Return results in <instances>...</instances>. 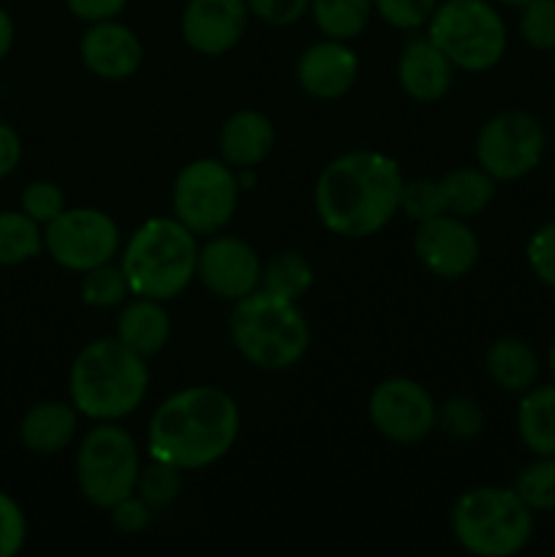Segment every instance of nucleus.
I'll return each instance as SVG.
<instances>
[{
  "mask_svg": "<svg viewBox=\"0 0 555 557\" xmlns=\"http://www.w3.org/2000/svg\"><path fill=\"white\" fill-rule=\"evenodd\" d=\"M239 190L237 172L223 158H196L174 177V218L196 237H210L232 223Z\"/></svg>",
  "mask_w": 555,
  "mask_h": 557,
  "instance_id": "1a4fd4ad",
  "label": "nucleus"
},
{
  "mask_svg": "<svg viewBox=\"0 0 555 557\" xmlns=\"http://www.w3.org/2000/svg\"><path fill=\"white\" fill-rule=\"evenodd\" d=\"M239 408L218 386H188L169 395L152 411L147 451L180 471H201L234 449Z\"/></svg>",
  "mask_w": 555,
  "mask_h": 557,
  "instance_id": "f03ea898",
  "label": "nucleus"
},
{
  "mask_svg": "<svg viewBox=\"0 0 555 557\" xmlns=\"http://www.w3.org/2000/svg\"><path fill=\"white\" fill-rule=\"evenodd\" d=\"M234 348L261 370H288L308 354L310 326L297 302L256 288L229 313Z\"/></svg>",
  "mask_w": 555,
  "mask_h": 557,
  "instance_id": "39448f33",
  "label": "nucleus"
},
{
  "mask_svg": "<svg viewBox=\"0 0 555 557\" xmlns=\"http://www.w3.org/2000/svg\"><path fill=\"white\" fill-rule=\"evenodd\" d=\"M414 253L428 272L446 277V281H457L477 267L479 237L468 226L466 218L444 212V215L417 223Z\"/></svg>",
  "mask_w": 555,
  "mask_h": 557,
  "instance_id": "4468645a",
  "label": "nucleus"
},
{
  "mask_svg": "<svg viewBox=\"0 0 555 557\" xmlns=\"http://www.w3.org/2000/svg\"><path fill=\"white\" fill-rule=\"evenodd\" d=\"M71 16L87 22V25H96V22L118 20L125 11L128 0H65Z\"/></svg>",
  "mask_w": 555,
  "mask_h": 557,
  "instance_id": "ea45409f",
  "label": "nucleus"
},
{
  "mask_svg": "<svg viewBox=\"0 0 555 557\" xmlns=\"http://www.w3.org/2000/svg\"><path fill=\"white\" fill-rule=\"evenodd\" d=\"M400 212H406L417 223L444 215V194H441L439 180H411V183L403 185Z\"/></svg>",
  "mask_w": 555,
  "mask_h": 557,
  "instance_id": "f704fd0d",
  "label": "nucleus"
},
{
  "mask_svg": "<svg viewBox=\"0 0 555 557\" xmlns=\"http://www.w3.org/2000/svg\"><path fill=\"white\" fill-rule=\"evenodd\" d=\"M435 400L419 381L395 375L375 384L368 417L375 433L392 444H419L435 430Z\"/></svg>",
  "mask_w": 555,
  "mask_h": 557,
  "instance_id": "f8f14e48",
  "label": "nucleus"
},
{
  "mask_svg": "<svg viewBox=\"0 0 555 557\" xmlns=\"http://www.w3.org/2000/svg\"><path fill=\"white\" fill-rule=\"evenodd\" d=\"M20 210L30 215L36 223L47 226L49 221H54L65 210V196L60 185L52 183V180H36V183H30L22 190Z\"/></svg>",
  "mask_w": 555,
  "mask_h": 557,
  "instance_id": "72a5a7b5",
  "label": "nucleus"
},
{
  "mask_svg": "<svg viewBox=\"0 0 555 557\" xmlns=\"http://www.w3.org/2000/svg\"><path fill=\"white\" fill-rule=\"evenodd\" d=\"M22 161V139L9 123L0 120V180H5L9 174L16 172Z\"/></svg>",
  "mask_w": 555,
  "mask_h": 557,
  "instance_id": "a19ab883",
  "label": "nucleus"
},
{
  "mask_svg": "<svg viewBox=\"0 0 555 557\" xmlns=\"http://www.w3.org/2000/svg\"><path fill=\"white\" fill-rule=\"evenodd\" d=\"M452 536L473 557H511L533 536V511L515 487L466 490L452 506Z\"/></svg>",
  "mask_w": 555,
  "mask_h": 557,
  "instance_id": "423d86ee",
  "label": "nucleus"
},
{
  "mask_svg": "<svg viewBox=\"0 0 555 557\" xmlns=\"http://www.w3.org/2000/svg\"><path fill=\"white\" fill-rule=\"evenodd\" d=\"M310 286H313V267L303 253L286 250L261 264L259 288L275 294V297L299 302L310 292Z\"/></svg>",
  "mask_w": 555,
  "mask_h": 557,
  "instance_id": "bb28decb",
  "label": "nucleus"
},
{
  "mask_svg": "<svg viewBox=\"0 0 555 557\" xmlns=\"http://www.w3.org/2000/svg\"><path fill=\"white\" fill-rule=\"evenodd\" d=\"M308 14L324 38L354 41L362 36L373 11V0H310Z\"/></svg>",
  "mask_w": 555,
  "mask_h": 557,
  "instance_id": "393cba45",
  "label": "nucleus"
},
{
  "mask_svg": "<svg viewBox=\"0 0 555 557\" xmlns=\"http://www.w3.org/2000/svg\"><path fill=\"white\" fill-rule=\"evenodd\" d=\"M520 36L539 52L555 49V0H528L520 5Z\"/></svg>",
  "mask_w": 555,
  "mask_h": 557,
  "instance_id": "2f4dec72",
  "label": "nucleus"
},
{
  "mask_svg": "<svg viewBox=\"0 0 555 557\" xmlns=\"http://www.w3.org/2000/svg\"><path fill=\"white\" fill-rule=\"evenodd\" d=\"M424 27L446 60L471 74L498 65L509 44L504 16L490 0H444Z\"/></svg>",
  "mask_w": 555,
  "mask_h": 557,
  "instance_id": "0eeeda50",
  "label": "nucleus"
},
{
  "mask_svg": "<svg viewBox=\"0 0 555 557\" xmlns=\"http://www.w3.org/2000/svg\"><path fill=\"white\" fill-rule=\"evenodd\" d=\"M435 430L452 441H471L484 430V411L471 397H449L435 408Z\"/></svg>",
  "mask_w": 555,
  "mask_h": 557,
  "instance_id": "c756f323",
  "label": "nucleus"
},
{
  "mask_svg": "<svg viewBox=\"0 0 555 557\" xmlns=\"http://www.w3.org/2000/svg\"><path fill=\"white\" fill-rule=\"evenodd\" d=\"M515 493L531 511H555V457H536L522 468Z\"/></svg>",
  "mask_w": 555,
  "mask_h": 557,
  "instance_id": "c85d7f7f",
  "label": "nucleus"
},
{
  "mask_svg": "<svg viewBox=\"0 0 555 557\" xmlns=\"http://www.w3.org/2000/svg\"><path fill=\"white\" fill-rule=\"evenodd\" d=\"M517 433L531 455L555 457V384H536L522 392Z\"/></svg>",
  "mask_w": 555,
  "mask_h": 557,
  "instance_id": "5701e85b",
  "label": "nucleus"
},
{
  "mask_svg": "<svg viewBox=\"0 0 555 557\" xmlns=\"http://www.w3.org/2000/svg\"><path fill=\"white\" fill-rule=\"evenodd\" d=\"M403 185L395 158L373 150L343 152L316 180V215L337 237H373L400 212Z\"/></svg>",
  "mask_w": 555,
  "mask_h": 557,
  "instance_id": "f257e3e1",
  "label": "nucleus"
},
{
  "mask_svg": "<svg viewBox=\"0 0 555 557\" xmlns=\"http://www.w3.org/2000/svg\"><path fill=\"white\" fill-rule=\"evenodd\" d=\"M547 134L528 112H501L479 128L473 156L495 183H515L542 163Z\"/></svg>",
  "mask_w": 555,
  "mask_h": 557,
  "instance_id": "9d476101",
  "label": "nucleus"
},
{
  "mask_svg": "<svg viewBox=\"0 0 555 557\" xmlns=\"http://www.w3.org/2000/svg\"><path fill=\"white\" fill-rule=\"evenodd\" d=\"M196 277L215 297L237 302L259 288L261 259L245 239L229 234H212L210 243L199 248Z\"/></svg>",
  "mask_w": 555,
  "mask_h": 557,
  "instance_id": "ddd939ff",
  "label": "nucleus"
},
{
  "mask_svg": "<svg viewBox=\"0 0 555 557\" xmlns=\"http://www.w3.org/2000/svg\"><path fill=\"white\" fill-rule=\"evenodd\" d=\"M250 16L272 27H288L303 20L310 9V0H245Z\"/></svg>",
  "mask_w": 555,
  "mask_h": 557,
  "instance_id": "4c0bfd02",
  "label": "nucleus"
},
{
  "mask_svg": "<svg viewBox=\"0 0 555 557\" xmlns=\"http://www.w3.org/2000/svg\"><path fill=\"white\" fill-rule=\"evenodd\" d=\"M44 250L69 272H87L120 253V228L109 212L98 207H65L44 226Z\"/></svg>",
  "mask_w": 555,
  "mask_h": 557,
  "instance_id": "9b49d317",
  "label": "nucleus"
},
{
  "mask_svg": "<svg viewBox=\"0 0 555 557\" xmlns=\"http://www.w3.org/2000/svg\"><path fill=\"white\" fill-rule=\"evenodd\" d=\"M14 38H16L14 20H11L9 11L0 5V60L11 52V47H14Z\"/></svg>",
  "mask_w": 555,
  "mask_h": 557,
  "instance_id": "79ce46f5",
  "label": "nucleus"
},
{
  "mask_svg": "<svg viewBox=\"0 0 555 557\" xmlns=\"http://www.w3.org/2000/svg\"><path fill=\"white\" fill-rule=\"evenodd\" d=\"M359 76V58L348 41L321 38L310 44L297 60V82L319 101H337L354 87Z\"/></svg>",
  "mask_w": 555,
  "mask_h": 557,
  "instance_id": "f3484780",
  "label": "nucleus"
},
{
  "mask_svg": "<svg viewBox=\"0 0 555 557\" xmlns=\"http://www.w3.org/2000/svg\"><path fill=\"white\" fill-rule=\"evenodd\" d=\"M397 82L411 101L435 103L452 90L455 65L424 33L403 47L400 60H397Z\"/></svg>",
  "mask_w": 555,
  "mask_h": 557,
  "instance_id": "a211bd4d",
  "label": "nucleus"
},
{
  "mask_svg": "<svg viewBox=\"0 0 555 557\" xmlns=\"http://www.w3.org/2000/svg\"><path fill=\"white\" fill-rule=\"evenodd\" d=\"M79 58L82 65L98 79L120 82L139 71L141 60H145V47L128 25L107 20L87 27L79 41Z\"/></svg>",
  "mask_w": 555,
  "mask_h": 557,
  "instance_id": "dca6fc26",
  "label": "nucleus"
},
{
  "mask_svg": "<svg viewBox=\"0 0 555 557\" xmlns=\"http://www.w3.org/2000/svg\"><path fill=\"white\" fill-rule=\"evenodd\" d=\"M112 522L120 533H128V536H136V533L145 531L152 520V506L147 504L141 495H128L120 504H114L112 509Z\"/></svg>",
  "mask_w": 555,
  "mask_h": 557,
  "instance_id": "58836bf2",
  "label": "nucleus"
},
{
  "mask_svg": "<svg viewBox=\"0 0 555 557\" xmlns=\"http://www.w3.org/2000/svg\"><path fill=\"white\" fill-rule=\"evenodd\" d=\"M199 243L177 218H150L128 237L123 250L125 277L134 297L169 302L196 277Z\"/></svg>",
  "mask_w": 555,
  "mask_h": 557,
  "instance_id": "20e7f679",
  "label": "nucleus"
},
{
  "mask_svg": "<svg viewBox=\"0 0 555 557\" xmlns=\"http://www.w3.org/2000/svg\"><path fill=\"white\" fill-rule=\"evenodd\" d=\"M446 215L473 218L495 199V180L479 166H460L439 177Z\"/></svg>",
  "mask_w": 555,
  "mask_h": 557,
  "instance_id": "b1692460",
  "label": "nucleus"
},
{
  "mask_svg": "<svg viewBox=\"0 0 555 557\" xmlns=\"http://www.w3.org/2000/svg\"><path fill=\"white\" fill-rule=\"evenodd\" d=\"M82 302L90 305V308H114V305H123L125 297L131 294L128 277H125L123 267H114L112 261L101 267H92V270L82 272Z\"/></svg>",
  "mask_w": 555,
  "mask_h": 557,
  "instance_id": "cd10ccee",
  "label": "nucleus"
},
{
  "mask_svg": "<svg viewBox=\"0 0 555 557\" xmlns=\"http://www.w3.org/2000/svg\"><path fill=\"white\" fill-rule=\"evenodd\" d=\"M79 417L74 403H36L20 422V441L27 451L41 457L60 455L74 444L79 433Z\"/></svg>",
  "mask_w": 555,
  "mask_h": 557,
  "instance_id": "aec40b11",
  "label": "nucleus"
},
{
  "mask_svg": "<svg viewBox=\"0 0 555 557\" xmlns=\"http://www.w3.org/2000/svg\"><path fill=\"white\" fill-rule=\"evenodd\" d=\"M493 3H501V5H522V3H528V0H493Z\"/></svg>",
  "mask_w": 555,
  "mask_h": 557,
  "instance_id": "c03bdc74",
  "label": "nucleus"
},
{
  "mask_svg": "<svg viewBox=\"0 0 555 557\" xmlns=\"http://www.w3.org/2000/svg\"><path fill=\"white\" fill-rule=\"evenodd\" d=\"M169 335H172V321H169L166 308L161 299L150 297H136L134 302H125L114 326V337L145 359L161 354Z\"/></svg>",
  "mask_w": 555,
  "mask_h": 557,
  "instance_id": "412c9836",
  "label": "nucleus"
},
{
  "mask_svg": "<svg viewBox=\"0 0 555 557\" xmlns=\"http://www.w3.org/2000/svg\"><path fill=\"white\" fill-rule=\"evenodd\" d=\"M526 259L533 275L555 292V221L544 223L531 234L526 245Z\"/></svg>",
  "mask_w": 555,
  "mask_h": 557,
  "instance_id": "c9c22d12",
  "label": "nucleus"
},
{
  "mask_svg": "<svg viewBox=\"0 0 555 557\" xmlns=\"http://www.w3.org/2000/svg\"><path fill=\"white\" fill-rule=\"evenodd\" d=\"M547 368H550V373H553V379H555V341H553V346H550V351H547Z\"/></svg>",
  "mask_w": 555,
  "mask_h": 557,
  "instance_id": "37998d69",
  "label": "nucleus"
},
{
  "mask_svg": "<svg viewBox=\"0 0 555 557\" xmlns=\"http://www.w3.org/2000/svg\"><path fill=\"white\" fill-rule=\"evenodd\" d=\"M441 0H373V11L397 30H419L430 22Z\"/></svg>",
  "mask_w": 555,
  "mask_h": 557,
  "instance_id": "473e14b6",
  "label": "nucleus"
},
{
  "mask_svg": "<svg viewBox=\"0 0 555 557\" xmlns=\"http://www.w3.org/2000/svg\"><path fill=\"white\" fill-rule=\"evenodd\" d=\"M27 520L22 506L0 490V557H14L25 547Z\"/></svg>",
  "mask_w": 555,
  "mask_h": 557,
  "instance_id": "e433bc0d",
  "label": "nucleus"
},
{
  "mask_svg": "<svg viewBox=\"0 0 555 557\" xmlns=\"http://www.w3.org/2000/svg\"><path fill=\"white\" fill-rule=\"evenodd\" d=\"M147 386V359L125 348L118 337L90 341L69 370L71 403L92 422H120L139 411Z\"/></svg>",
  "mask_w": 555,
  "mask_h": 557,
  "instance_id": "7ed1b4c3",
  "label": "nucleus"
},
{
  "mask_svg": "<svg viewBox=\"0 0 555 557\" xmlns=\"http://www.w3.org/2000/svg\"><path fill=\"white\" fill-rule=\"evenodd\" d=\"M44 250V226L22 210H0V267H16Z\"/></svg>",
  "mask_w": 555,
  "mask_h": 557,
  "instance_id": "a878e982",
  "label": "nucleus"
},
{
  "mask_svg": "<svg viewBox=\"0 0 555 557\" xmlns=\"http://www.w3.org/2000/svg\"><path fill=\"white\" fill-rule=\"evenodd\" d=\"M180 468L169 466V462L156 460L150 457L147 466H141L139 482H136V495L147 500L152 509H163V506L174 504L183 490V476H180Z\"/></svg>",
  "mask_w": 555,
  "mask_h": 557,
  "instance_id": "7c9ffc66",
  "label": "nucleus"
},
{
  "mask_svg": "<svg viewBox=\"0 0 555 557\" xmlns=\"http://www.w3.org/2000/svg\"><path fill=\"white\" fill-rule=\"evenodd\" d=\"M141 455L134 435L118 422H96L76 446V484L87 504L109 511L136 493Z\"/></svg>",
  "mask_w": 555,
  "mask_h": 557,
  "instance_id": "6e6552de",
  "label": "nucleus"
},
{
  "mask_svg": "<svg viewBox=\"0 0 555 557\" xmlns=\"http://www.w3.org/2000/svg\"><path fill=\"white\" fill-rule=\"evenodd\" d=\"M484 370L495 386L515 395L539 384V357L522 337H498L484 354Z\"/></svg>",
  "mask_w": 555,
  "mask_h": 557,
  "instance_id": "4be33fe9",
  "label": "nucleus"
},
{
  "mask_svg": "<svg viewBox=\"0 0 555 557\" xmlns=\"http://www.w3.org/2000/svg\"><path fill=\"white\" fill-rule=\"evenodd\" d=\"M221 158L239 172V169H256L275 147V125L264 112L256 109H239L218 134Z\"/></svg>",
  "mask_w": 555,
  "mask_h": 557,
  "instance_id": "6ab92c4d",
  "label": "nucleus"
},
{
  "mask_svg": "<svg viewBox=\"0 0 555 557\" xmlns=\"http://www.w3.org/2000/svg\"><path fill=\"white\" fill-rule=\"evenodd\" d=\"M248 16L245 0H188L180 33L190 52L201 58H221L243 41Z\"/></svg>",
  "mask_w": 555,
  "mask_h": 557,
  "instance_id": "2eb2a0df",
  "label": "nucleus"
}]
</instances>
